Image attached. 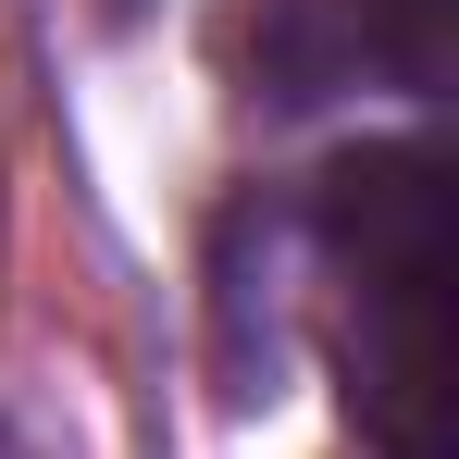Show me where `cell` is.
<instances>
[{"instance_id":"obj_1","label":"cell","mask_w":459,"mask_h":459,"mask_svg":"<svg viewBox=\"0 0 459 459\" xmlns=\"http://www.w3.org/2000/svg\"><path fill=\"white\" fill-rule=\"evenodd\" d=\"M447 13H459V0H348V25H360V75L435 100V87H447Z\"/></svg>"},{"instance_id":"obj_2","label":"cell","mask_w":459,"mask_h":459,"mask_svg":"<svg viewBox=\"0 0 459 459\" xmlns=\"http://www.w3.org/2000/svg\"><path fill=\"white\" fill-rule=\"evenodd\" d=\"M0 459H25V435H13V422H0Z\"/></svg>"}]
</instances>
